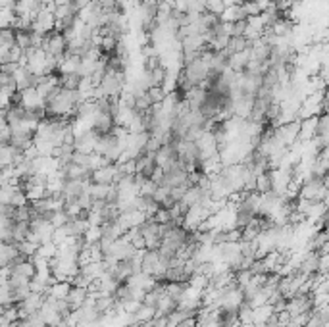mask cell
I'll use <instances>...</instances> for the list:
<instances>
[{
	"instance_id": "30bf717a",
	"label": "cell",
	"mask_w": 329,
	"mask_h": 327,
	"mask_svg": "<svg viewBox=\"0 0 329 327\" xmlns=\"http://www.w3.org/2000/svg\"><path fill=\"white\" fill-rule=\"evenodd\" d=\"M114 118L110 112H99L95 118H93V131H97L99 135L110 133L112 127H114Z\"/></svg>"
},
{
	"instance_id": "83f0119b",
	"label": "cell",
	"mask_w": 329,
	"mask_h": 327,
	"mask_svg": "<svg viewBox=\"0 0 329 327\" xmlns=\"http://www.w3.org/2000/svg\"><path fill=\"white\" fill-rule=\"evenodd\" d=\"M14 222H31V208H29V204H23V206H17L15 208Z\"/></svg>"
},
{
	"instance_id": "4dcf8cb0",
	"label": "cell",
	"mask_w": 329,
	"mask_h": 327,
	"mask_svg": "<svg viewBox=\"0 0 329 327\" xmlns=\"http://www.w3.org/2000/svg\"><path fill=\"white\" fill-rule=\"evenodd\" d=\"M156 183H152L150 179H144L143 183H141V187H139V194L141 196H152V193L156 191Z\"/></svg>"
},
{
	"instance_id": "1f68e13d",
	"label": "cell",
	"mask_w": 329,
	"mask_h": 327,
	"mask_svg": "<svg viewBox=\"0 0 329 327\" xmlns=\"http://www.w3.org/2000/svg\"><path fill=\"white\" fill-rule=\"evenodd\" d=\"M97 2H99V6L102 8V12H114V10H117L115 0H97Z\"/></svg>"
},
{
	"instance_id": "d4e9b609",
	"label": "cell",
	"mask_w": 329,
	"mask_h": 327,
	"mask_svg": "<svg viewBox=\"0 0 329 327\" xmlns=\"http://www.w3.org/2000/svg\"><path fill=\"white\" fill-rule=\"evenodd\" d=\"M241 8H243V12L246 17H252V15L262 14V10H260V6H258L256 0H243V2H241Z\"/></svg>"
},
{
	"instance_id": "8fae6325",
	"label": "cell",
	"mask_w": 329,
	"mask_h": 327,
	"mask_svg": "<svg viewBox=\"0 0 329 327\" xmlns=\"http://www.w3.org/2000/svg\"><path fill=\"white\" fill-rule=\"evenodd\" d=\"M87 289H83V287H70V291H68V295H66V302H68V306H70V310H77V308H81L83 304H85L87 300Z\"/></svg>"
},
{
	"instance_id": "d6a6232c",
	"label": "cell",
	"mask_w": 329,
	"mask_h": 327,
	"mask_svg": "<svg viewBox=\"0 0 329 327\" xmlns=\"http://www.w3.org/2000/svg\"><path fill=\"white\" fill-rule=\"evenodd\" d=\"M177 327H197V322H195V318H187Z\"/></svg>"
},
{
	"instance_id": "d6986e66",
	"label": "cell",
	"mask_w": 329,
	"mask_h": 327,
	"mask_svg": "<svg viewBox=\"0 0 329 327\" xmlns=\"http://www.w3.org/2000/svg\"><path fill=\"white\" fill-rule=\"evenodd\" d=\"M79 81H81V77L77 74H66V75H60V77H58V85H60L62 89H70V90H77Z\"/></svg>"
},
{
	"instance_id": "9c48e42d",
	"label": "cell",
	"mask_w": 329,
	"mask_h": 327,
	"mask_svg": "<svg viewBox=\"0 0 329 327\" xmlns=\"http://www.w3.org/2000/svg\"><path fill=\"white\" fill-rule=\"evenodd\" d=\"M156 167V162H154V154H148V152H143L135 158V173L143 175V177H150V173L154 171Z\"/></svg>"
},
{
	"instance_id": "f546056e",
	"label": "cell",
	"mask_w": 329,
	"mask_h": 327,
	"mask_svg": "<svg viewBox=\"0 0 329 327\" xmlns=\"http://www.w3.org/2000/svg\"><path fill=\"white\" fill-rule=\"evenodd\" d=\"M244 27H246V19H244V21H235V23H229V37H243Z\"/></svg>"
},
{
	"instance_id": "836d02e7",
	"label": "cell",
	"mask_w": 329,
	"mask_h": 327,
	"mask_svg": "<svg viewBox=\"0 0 329 327\" xmlns=\"http://www.w3.org/2000/svg\"><path fill=\"white\" fill-rule=\"evenodd\" d=\"M68 2H70V0H54L56 6H64V4H68Z\"/></svg>"
},
{
	"instance_id": "7402d4cb",
	"label": "cell",
	"mask_w": 329,
	"mask_h": 327,
	"mask_svg": "<svg viewBox=\"0 0 329 327\" xmlns=\"http://www.w3.org/2000/svg\"><path fill=\"white\" fill-rule=\"evenodd\" d=\"M15 14L12 8H0V29L4 27H14Z\"/></svg>"
},
{
	"instance_id": "277c9868",
	"label": "cell",
	"mask_w": 329,
	"mask_h": 327,
	"mask_svg": "<svg viewBox=\"0 0 329 327\" xmlns=\"http://www.w3.org/2000/svg\"><path fill=\"white\" fill-rule=\"evenodd\" d=\"M43 50H44V54L56 56V58L60 60L66 54V39H64V35H62V33H56V31L46 33L43 39Z\"/></svg>"
},
{
	"instance_id": "7a4b0ae2",
	"label": "cell",
	"mask_w": 329,
	"mask_h": 327,
	"mask_svg": "<svg viewBox=\"0 0 329 327\" xmlns=\"http://www.w3.org/2000/svg\"><path fill=\"white\" fill-rule=\"evenodd\" d=\"M185 70H183V77H185L187 81L191 83V87H199L201 83H204L208 77H210V70L202 64L201 60H193L191 64H187V66H183Z\"/></svg>"
},
{
	"instance_id": "ba28073f",
	"label": "cell",
	"mask_w": 329,
	"mask_h": 327,
	"mask_svg": "<svg viewBox=\"0 0 329 327\" xmlns=\"http://www.w3.org/2000/svg\"><path fill=\"white\" fill-rule=\"evenodd\" d=\"M115 164H106L99 169H95L91 173V183H99V185H114L115 183Z\"/></svg>"
},
{
	"instance_id": "484cf974",
	"label": "cell",
	"mask_w": 329,
	"mask_h": 327,
	"mask_svg": "<svg viewBox=\"0 0 329 327\" xmlns=\"http://www.w3.org/2000/svg\"><path fill=\"white\" fill-rule=\"evenodd\" d=\"M146 94H148V98H150L152 104H160V102L164 100V96H166V90L162 89L160 85H156V87H148V89H146Z\"/></svg>"
},
{
	"instance_id": "603a6c76",
	"label": "cell",
	"mask_w": 329,
	"mask_h": 327,
	"mask_svg": "<svg viewBox=\"0 0 329 327\" xmlns=\"http://www.w3.org/2000/svg\"><path fill=\"white\" fill-rule=\"evenodd\" d=\"M328 135H329V116L328 114H320L318 116V123H316L314 137H328Z\"/></svg>"
},
{
	"instance_id": "3957f363",
	"label": "cell",
	"mask_w": 329,
	"mask_h": 327,
	"mask_svg": "<svg viewBox=\"0 0 329 327\" xmlns=\"http://www.w3.org/2000/svg\"><path fill=\"white\" fill-rule=\"evenodd\" d=\"M25 70L33 75H46V54L43 48H29L25 52Z\"/></svg>"
},
{
	"instance_id": "8992f818",
	"label": "cell",
	"mask_w": 329,
	"mask_h": 327,
	"mask_svg": "<svg viewBox=\"0 0 329 327\" xmlns=\"http://www.w3.org/2000/svg\"><path fill=\"white\" fill-rule=\"evenodd\" d=\"M99 137L101 135L97 131H85L81 133L79 137H75V143H73V149L77 152H83V154H93L95 149H97V143H99Z\"/></svg>"
},
{
	"instance_id": "f1b7e54d",
	"label": "cell",
	"mask_w": 329,
	"mask_h": 327,
	"mask_svg": "<svg viewBox=\"0 0 329 327\" xmlns=\"http://www.w3.org/2000/svg\"><path fill=\"white\" fill-rule=\"evenodd\" d=\"M150 106H152V102H150V98H148V94H146V92L135 98V112H139V114L146 112Z\"/></svg>"
},
{
	"instance_id": "52a82bcc",
	"label": "cell",
	"mask_w": 329,
	"mask_h": 327,
	"mask_svg": "<svg viewBox=\"0 0 329 327\" xmlns=\"http://www.w3.org/2000/svg\"><path fill=\"white\" fill-rule=\"evenodd\" d=\"M19 106L29 110V112H33L39 106H44V98L39 94V90L35 87H29L25 90H19Z\"/></svg>"
},
{
	"instance_id": "5bb4252c",
	"label": "cell",
	"mask_w": 329,
	"mask_h": 327,
	"mask_svg": "<svg viewBox=\"0 0 329 327\" xmlns=\"http://www.w3.org/2000/svg\"><path fill=\"white\" fill-rule=\"evenodd\" d=\"M293 27H295V23L289 17H279L270 27V31H272L275 37H291L293 35Z\"/></svg>"
},
{
	"instance_id": "e575fe53",
	"label": "cell",
	"mask_w": 329,
	"mask_h": 327,
	"mask_svg": "<svg viewBox=\"0 0 329 327\" xmlns=\"http://www.w3.org/2000/svg\"><path fill=\"white\" fill-rule=\"evenodd\" d=\"M43 6H48V4H54V0H39Z\"/></svg>"
},
{
	"instance_id": "9a60e30c",
	"label": "cell",
	"mask_w": 329,
	"mask_h": 327,
	"mask_svg": "<svg viewBox=\"0 0 329 327\" xmlns=\"http://www.w3.org/2000/svg\"><path fill=\"white\" fill-rule=\"evenodd\" d=\"M250 45H252V43H248L244 37H229L223 52H225L227 56H231V54H237V52H243L246 48H250Z\"/></svg>"
},
{
	"instance_id": "2e32d148",
	"label": "cell",
	"mask_w": 329,
	"mask_h": 327,
	"mask_svg": "<svg viewBox=\"0 0 329 327\" xmlns=\"http://www.w3.org/2000/svg\"><path fill=\"white\" fill-rule=\"evenodd\" d=\"M185 289H187V283H164V293L168 295V297L172 298L175 304H179L181 302V298L185 295Z\"/></svg>"
},
{
	"instance_id": "4316f807",
	"label": "cell",
	"mask_w": 329,
	"mask_h": 327,
	"mask_svg": "<svg viewBox=\"0 0 329 327\" xmlns=\"http://www.w3.org/2000/svg\"><path fill=\"white\" fill-rule=\"evenodd\" d=\"M168 196H170V189H168V187H164V185H158L156 191L152 193V200L156 202L158 206H162V204L168 200Z\"/></svg>"
},
{
	"instance_id": "44dd1931",
	"label": "cell",
	"mask_w": 329,
	"mask_h": 327,
	"mask_svg": "<svg viewBox=\"0 0 329 327\" xmlns=\"http://www.w3.org/2000/svg\"><path fill=\"white\" fill-rule=\"evenodd\" d=\"M33 147L37 149L39 156H52V150H54V145L44 139H33Z\"/></svg>"
},
{
	"instance_id": "5b68a950",
	"label": "cell",
	"mask_w": 329,
	"mask_h": 327,
	"mask_svg": "<svg viewBox=\"0 0 329 327\" xmlns=\"http://www.w3.org/2000/svg\"><path fill=\"white\" fill-rule=\"evenodd\" d=\"M197 149H199V154H201V162L216 156L218 154V143L214 139V133L212 131H202V135L197 139Z\"/></svg>"
},
{
	"instance_id": "6da1fadb",
	"label": "cell",
	"mask_w": 329,
	"mask_h": 327,
	"mask_svg": "<svg viewBox=\"0 0 329 327\" xmlns=\"http://www.w3.org/2000/svg\"><path fill=\"white\" fill-rule=\"evenodd\" d=\"M299 198L308 200V202H326V198H328L326 177L310 175L308 179H304L299 187Z\"/></svg>"
},
{
	"instance_id": "ac0fdd59",
	"label": "cell",
	"mask_w": 329,
	"mask_h": 327,
	"mask_svg": "<svg viewBox=\"0 0 329 327\" xmlns=\"http://www.w3.org/2000/svg\"><path fill=\"white\" fill-rule=\"evenodd\" d=\"M154 314H156L154 312V308H150V306H146V304L141 302V304L135 308V312L131 314V316H133V320H135V322H150V320L154 318Z\"/></svg>"
},
{
	"instance_id": "ffe728a7",
	"label": "cell",
	"mask_w": 329,
	"mask_h": 327,
	"mask_svg": "<svg viewBox=\"0 0 329 327\" xmlns=\"http://www.w3.org/2000/svg\"><path fill=\"white\" fill-rule=\"evenodd\" d=\"M254 191H256L258 194H264V193H268V191H272V177H270V171L256 175Z\"/></svg>"
},
{
	"instance_id": "cb8c5ba5",
	"label": "cell",
	"mask_w": 329,
	"mask_h": 327,
	"mask_svg": "<svg viewBox=\"0 0 329 327\" xmlns=\"http://www.w3.org/2000/svg\"><path fill=\"white\" fill-rule=\"evenodd\" d=\"M15 31L14 27H4L0 29V46H14Z\"/></svg>"
},
{
	"instance_id": "e0dca14e",
	"label": "cell",
	"mask_w": 329,
	"mask_h": 327,
	"mask_svg": "<svg viewBox=\"0 0 329 327\" xmlns=\"http://www.w3.org/2000/svg\"><path fill=\"white\" fill-rule=\"evenodd\" d=\"M29 222H14L12 225V241H14V245L17 243H21V241H27L29 237Z\"/></svg>"
},
{
	"instance_id": "4fadbf2b",
	"label": "cell",
	"mask_w": 329,
	"mask_h": 327,
	"mask_svg": "<svg viewBox=\"0 0 329 327\" xmlns=\"http://www.w3.org/2000/svg\"><path fill=\"white\" fill-rule=\"evenodd\" d=\"M316 123H318V116H312V118H304L301 119V127H299V139L297 141H312L316 133Z\"/></svg>"
},
{
	"instance_id": "7c38bea8",
	"label": "cell",
	"mask_w": 329,
	"mask_h": 327,
	"mask_svg": "<svg viewBox=\"0 0 329 327\" xmlns=\"http://www.w3.org/2000/svg\"><path fill=\"white\" fill-rule=\"evenodd\" d=\"M248 60H250V48H246L243 52H237V54H231L227 58L229 70H233L235 74H241V72H244Z\"/></svg>"
}]
</instances>
